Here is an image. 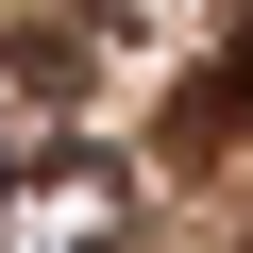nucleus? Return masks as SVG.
Here are the masks:
<instances>
[{
	"label": "nucleus",
	"mask_w": 253,
	"mask_h": 253,
	"mask_svg": "<svg viewBox=\"0 0 253 253\" xmlns=\"http://www.w3.org/2000/svg\"><path fill=\"white\" fill-rule=\"evenodd\" d=\"M118 236H135V169H101V152L0 169V253H118Z\"/></svg>",
	"instance_id": "nucleus-1"
},
{
	"label": "nucleus",
	"mask_w": 253,
	"mask_h": 253,
	"mask_svg": "<svg viewBox=\"0 0 253 253\" xmlns=\"http://www.w3.org/2000/svg\"><path fill=\"white\" fill-rule=\"evenodd\" d=\"M219 118H253V0H236V34H219V84L186 101V135H219Z\"/></svg>",
	"instance_id": "nucleus-2"
}]
</instances>
